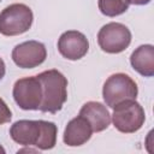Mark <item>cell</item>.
Returning <instances> with one entry per match:
<instances>
[{"label":"cell","instance_id":"ac0fdd59","mask_svg":"<svg viewBox=\"0 0 154 154\" xmlns=\"http://www.w3.org/2000/svg\"><path fill=\"white\" fill-rule=\"evenodd\" d=\"M22 152H31V153H37L38 150H36V149H30V148H24V149L18 150V153H22Z\"/></svg>","mask_w":154,"mask_h":154},{"label":"cell","instance_id":"e0dca14e","mask_svg":"<svg viewBox=\"0 0 154 154\" xmlns=\"http://www.w3.org/2000/svg\"><path fill=\"white\" fill-rule=\"evenodd\" d=\"M129 2L132 5H147L150 2V0H129Z\"/></svg>","mask_w":154,"mask_h":154},{"label":"cell","instance_id":"9a60e30c","mask_svg":"<svg viewBox=\"0 0 154 154\" xmlns=\"http://www.w3.org/2000/svg\"><path fill=\"white\" fill-rule=\"evenodd\" d=\"M12 118V112L10 109V107L7 106V103L0 97V125L8 123Z\"/></svg>","mask_w":154,"mask_h":154},{"label":"cell","instance_id":"2e32d148","mask_svg":"<svg viewBox=\"0 0 154 154\" xmlns=\"http://www.w3.org/2000/svg\"><path fill=\"white\" fill-rule=\"evenodd\" d=\"M5 73H6V66H5V63H4V60L0 58V81L4 78Z\"/></svg>","mask_w":154,"mask_h":154},{"label":"cell","instance_id":"d6986e66","mask_svg":"<svg viewBox=\"0 0 154 154\" xmlns=\"http://www.w3.org/2000/svg\"><path fill=\"white\" fill-rule=\"evenodd\" d=\"M0 153H5V149H4L1 146H0Z\"/></svg>","mask_w":154,"mask_h":154},{"label":"cell","instance_id":"3957f363","mask_svg":"<svg viewBox=\"0 0 154 154\" xmlns=\"http://www.w3.org/2000/svg\"><path fill=\"white\" fill-rule=\"evenodd\" d=\"M34 14L25 4H11L0 12V34L17 36L26 32L32 24Z\"/></svg>","mask_w":154,"mask_h":154},{"label":"cell","instance_id":"8fae6325","mask_svg":"<svg viewBox=\"0 0 154 154\" xmlns=\"http://www.w3.org/2000/svg\"><path fill=\"white\" fill-rule=\"evenodd\" d=\"M79 116L84 117L89 122L93 132H101L111 124V114L107 107L97 101L85 102L79 111Z\"/></svg>","mask_w":154,"mask_h":154},{"label":"cell","instance_id":"ffe728a7","mask_svg":"<svg viewBox=\"0 0 154 154\" xmlns=\"http://www.w3.org/2000/svg\"><path fill=\"white\" fill-rule=\"evenodd\" d=\"M0 1H1V0H0Z\"/></svg>","mask_w":154,"mask_h":154},{"label":"cell","instance_id":"277c9868","mask_svg":"<svg viewBox=\"0 0 154 154\" xmlns=\"http://www.w3.org/2000/svg\"><path fill=\"white\" fill-rule=\"evenodd\" d=\"M111 120L118 131L123 134H134L143 126L146 113L136 100H125L113 107Z\"/></svg>","mask_w":154,"mask_h":154},{"label":"cell","instance_id":"7c38bea8","mask_svg":"<svg viewBox=\"0 0 154 154\" xmlns=\"http://www.w3.org/2000/svg\"><path fill=\"white\" fill-rule=\"evenodd\" d=\"M130 64L135 71L144 77L154 75V47L153 45H142L130 55Z\"/></svg>","mask_w":154,"mask_h":154},{"label":"cell","instance_id":"52a82bcc","mask_svg":"<svg viewBox=\"0 0 154 154\" xmlns=\"http://www.w3.org/2000/svg\"><path fill=\"white\" fill-rule=\"evenodd\" d=\"M47 58V51L42 42L25 41L17 45L12 51L13 63L22 69H34L41 65Z\"/></svg>","mask_w":154,"mask_h":154},{"label":"cell","instance_id":"6da1fadb","mask_svg":"<svg viewBox=\"0 0 154 154\" xmlns=\"http://www.w3.org/2000/svg\"><path fill=\"white\" fill-rule=\"evenodd\" d=\"M42 87L40 111L48 113L59 112L67 100V79L58 70L52 69L37 75Z\"/></svg>","mask_w":154,"mask_h":154},{"label":"cell","instance_id":"4fadbf2b","mask_svg":"<svg viewBox=\"0 0 154 154\" xmlns=\"http://www.w3.org/2000/svg\"><path fill=\"white\" fill-rule=\"evenodd\" d=\"M57 135L58 128L53 122L41 120V137L36 148L41 150H48L54 148V146L57 144Z\"/></svg>","mask_w":154,"mask_h":154},{"label":"cell","instance_id":"7a4b0ae2","mask_svg":"<svg viewBox=\"0 0 154 154\" xmlns=\"http://www.w3.org/2000/svg\"><path fill=\"white\" fill-rule=\"evenodd\" d=\"M138 88L136 82L123 72L111 75L102 87L103 101L111 108L125 100H136Z\"/></svg>","mask_w":154,"mask_h":154},{"label":"cell","instance_id":"30bf717a","mask_svg":"<svg viewBox=\"0 0 154 154\" xmlns=\"http://www.w3.org/2000/svg\"><path fill=\"white\" fill-rule=\"evenodd\" d=\"M93 135V129L89 124V122L82 117L77 116L76 118L71 119L63 135V141L69 147H79L84 143H87Z\"/></svg>","mask_w":154,"mask_h":154},{"label":"cell","instance_id":"9c48e42d","mask_svg":"<svg viewBox=\"0 0 154 154\" xmlns=\"http://www.w3.org/2000/svg\"><path fill=\"white\" fill-rule=\"evenodd\" d=\"M11 138L20 146H37L41 137V120L22 119L10 128Z\"/></svg>","mask_w":154,"mask_h":154},{"label":"cell","instance_id":"ba28073f","mask_svg":"<svg viewBox=\"0 0 154 154\" xmlns=\"http://www.w3.org/2000/svg\"><path fill=\"white\" fill-rule=\"evenodd\" d=\"M89 49V41L84 34L77 30L63 32L58 40V51L67 60L82 59Z\"/></svg>","mask_w":154,"mask_h":154},{"label":"cell","instance_id":"8992f818","mask_svg":"<svg viewBox=\"0 0 154 154\" xmlns=\"http://www.w3.org/2000/svg\"><path fill=\"white\" fill-rule=\"evenodd\" d=\"M13 99L24 111L40 109L42 101V87L37 76L23 77L16 81L12 90Z\"/></svg>","mask_w":154,"mask_h":154},{"label":"cell","instance_id":"5b68a950","mask_svg":"<svg viewBox=\"0 0 154 154\" xmlns=\"http://www.w3.org/2000/svg\"><path fill=\"white\" fill-rule=\"evenodd\" d=\"M97 43L100 48L109 54L124 52L131 43V32L122 23L111 22L105 24L97 32Z\"/></svg>","mask_w":154,"mask_h":154},{"label":"cell","instance_id":"5bb4252c","mask_svg":"<svg viewBox=\"0 0 154 154\" xmlns=\"http://www.w3.org/2000/svg\"><path fill=\"white\" fill-rule=\"evenodd\" d=\"M129 0H99L97 6L102 14L107 17H117L129 8Z\"/></svg>","mask_w":154,"mask_h":154}]
</instances>
